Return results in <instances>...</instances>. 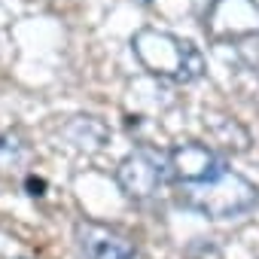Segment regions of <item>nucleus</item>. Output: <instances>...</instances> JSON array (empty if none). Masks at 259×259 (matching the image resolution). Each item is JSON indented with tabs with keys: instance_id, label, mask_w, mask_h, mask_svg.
<instances>
[{
	"instance_id": "obj_3",
	"label": "nucleus",
	"mask_w": 259,
	"mask_h": 259,
	"mask_svg": "<svg viewBox=\"0 0 259 259\" xmlns=\"http://www.w3.org/2000/svg\"><path fill=\"white\" fill-rule=\"evenodd\" d=\"M204 34L213 43H241L259 37V0H210Z\"/></svg>"
},
{
	"instance_id": "obj_6",
	"label": "nucleus",
	"mask_w": 259,
	"mask_h": 259,
	"mask_svg": "<svg viewBox=\"0 0 259 259\" xmlns=\"http://www.w3.org/2000/svg\"><path fill=\"white\" fill-rule=\"evenodd\" d=\"M73 241L85 259H141V250L132 238L95 220H79L73 226Z\"/></svg>"
},
{
	"instance_id": "obj_5",
	"label": "nucleus",
	"mask_w": 259,
	"mask_h": 259,
	"mask_svg": "<svg viewBox=\"0 0 259 259\" xmlns=\"http://www.w3.org/2000/svg\"><path fill=\"white\" fill-rule=\"evenodd\" d=\"M165 159H168V180H174L177 186L201 183L226 168L223 156L210 144H198V141L177 144L171 153H165Z\"/></svg>"
},
{
	"instance_id": "obj_4",
	"label": "nucleus",
	"mask_w": 259,
	"mask_h": 259,
	"mask_svg": "<svg viewBox=\"0 0 259 259\" xmlns=\"http://www.w3.org/2000/svg\"><path fill=\"white\" fill-rule=\"evenodd\" d=\"M116 183L128 198L147 201L168 183V159L156 150L128 153L116 168Z\"/></svg>"
},
{
	"instance_id": "obj_1",
	"label": "nucleus",
	"mask_w": 259,
	"mask_h": 259,
	"mask_svg": "<svg viewBox=\"0 0 259 259\" xmlns=\"http://www.w3.org/2000/svg\"><path fill=\"white\" fill-rule=\"evenodd\" d=\"M132 52L147 73H153L159 79L180 82V85L201 79L207 70L204 55L195 43H189L171 31H159V28H141L132 37Z\"/></svg>"
},
{
	"instance_id": "obj_7",
	"label": "nucleus",
	"mask_w": 259,
	"mask_h": 259,
	"mask_svg": "<svg viewBox=\"0 0 259 259\" xmlns=\"http://www.w3.org/2000/svg\"><path fill=\"white\" fill-rule=\"evenodd\" d=\"M25 153L28 150L16 135H0V168H13Z\"/></svg>"
},
{
	"instance_id": "obj_2",
	"label": "nucleus",
	"mask_w": 259,
	"mask_h": 259,
	"mask_svg": "<svg viewBox=\"0 0 259 259\" xmlns=\"http://www.w3.org/2000/svg\"><path fill=\"white\" fill-rule=\"evenodd\" d=\"M180 201L186 207L204 213L207 220H232L259 204V189L244 174L223 168L220 174H213L201 183L180 186Z\"/></svg>"
},
{
	"instance_id": "obj_8",
	"label": "nucleus",
	"mask_w": 259,
	"mask_h": 259,
	"mask_svg": "<svg viewBox=\"0 0 259 259\" xmlns=\"http://www.w3.org/2000/svg\"><path fill=\"white\" fill-rule=\"evenodd\" d=\"M147 4H153V0H147Z\"/></svg>"
}]
</instances>
